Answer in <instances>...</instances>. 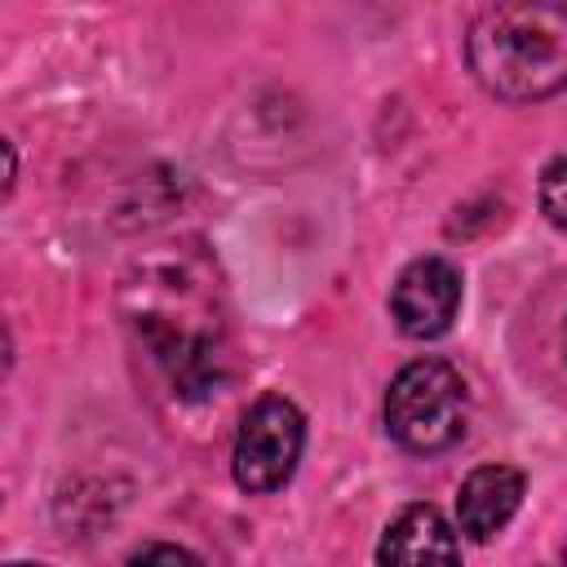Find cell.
I'll return each mask as SVG.
<instances>
[{"label": "cell", "instance_id": "obj_1", "mask_svg": "<svg viewBox=\"0 0 567 567\" xmlns=\"http://www.w3.org/2000/svg\"><path fill=\"white\" fill-rule=\"evenodd\" d=\"M474 80L501 102H545L567 89V0H496L465 31Z\"/></svg>", "mask_w": 567, "mask_h": 567}, {"label": "cell", "instance_id": "obj_2", "mask_svg": "<svg viewBox=\"0 0 567 567\" xmlns=\"http://www.w3.org/2000/svg\"><path fill=\"white\" fill-rule=\"evenodd\" d=\"M385 434L412 456L452 452L470 425V390L465 377L447 359H412L394 372L385 390Z\"/></svg>", "mask_w": 567, "mask_h": 567}, {"label": "cell", "instance_id": "obj_3", "mask_svg": "<svg viewBox=\"0 0 567 567\" xmlns=\"http://www.w3.org/2000/svg\"><path fill=\"white\" fill-rule=\"evenodd\" d=\"M306 452V416L292 399L284 394H261L235 430L230 447V474L239 492L248 496H270L292 483L297 465Z\"/></svg>", "mask_w": 567, "mask_h": 567}, {"label": "cell", "instance_id": "obj_4", "mask_svg": "<svg viewBox=\"0 0 567 567\" xmlns=\"http://www.w3.org/2000/svg\"><path fill=\"white\" fill-rule=\"evenodd\" d=\"M461 315V270L447 257H416L390 288V319L412 341L443 337Z\"/></svg>", "mask_w": 567, "mask_h": 567}, {"label": "cell", "instance_id": "obj_5", "mask_svg": "<svg viewBox=\"0 0 567 567\" xmlns=\"http://www.w3.org/2000/svg\"><path fill=\"white\" fill-rule=\"evenodd\" d=\"M523 492H527V478L514 465L470 470L456 492V532L474 545H487L492 536H501L509 527V518L523 505Z\"/></svg>", "mask_w": 567, "mask_h": 567}, {"label": "cell", "instance_id": "obj_6", "mask_svg": "<svg viewBox=\"0 0 567 567\" xmlns=\"http://www.w3.org/2000/svg\"><path fill=\"white\" fill-rule=\"evenodd\" d=\"M377 563H461V532L443 518L439 505H408L385 523Z\"/></svg>", "mask_w": 567, "mask_h": 567}, {"label": "cell", "instance_id": "obj_7", "mask_svg": "<svg viewBox=\"0 0 567 567\" xmlns=\"http://www.w3.org/2000/svg\"><path fill=\"white\" fill-rule=\"evenodd\" d=\"M536 195H540V213L558 230H567V155H558L540 168V190Z\"/></svg>", "mask_w": 567, "mask_h": 567}, {"label": "cell", "instance_id": "obj_8", "mask_svg": "<svg viewBox=\"0 0 567 567\" xmlns=\"http://www.w3.org/2000/svg\"><path fill=\"white\" fill-rule=\"evenodd\" d=\"M155 558H190V563H199V554L186 549V545H142V549L128 554V563H155Z\"/></svg>", "mask_w": 567, "mask_h": 567}, {"label": "cell", "instance_id": "obj_9", "mask_svg": "<svg viewBox=\"0 0 567 567\" xmlns=\"http://www.w3.org/2000/svg\"><path fill=\"white\" fill-rule=\"evenodd\" d=\"M563 354H567V323H563Z\"/></svg>", "mask_w": 567, "mask_h": 567}, {"label": "cell", "instance_id": "obj_10", "mask_svg": "<svg viewBox=\"0 0 567 567\" xmlns=\"http://www.w3.org/2000/svg\"><path fill=\"white\" fill-rule=\"evenodd\" d=\"M563 563H567V545H563Z\"/></svg>", "mask_w": 567, "mask_h": 567}]
</instances>
